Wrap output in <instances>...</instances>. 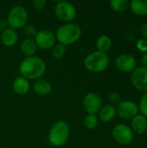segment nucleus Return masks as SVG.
I'll list each match as a JSON object with an SVG mask.
<instances>
[{"label": "nucleus", "mask_w": 147, "mask_h": 148, "mask_svg": "<svg viewBox=\"0 0 147 148\" xmlns=\"http://www.w3.org/2000/svg\"><path fill=\"white\" fill-rule=\"evenodd\" d=\"M47 66L45 62L38 56L25 57L19 65V73L21 76L29 81H36L41 79L45 74Z\"/></svg>", "instance_id": "1"}, {"label": "nucleus", "mask_w": 147, "mask_h": 148, "mask_svg": "<svg viewBox=\"0 0 147 148\" xmlns=\"http://www.w3.org/2000/svg\"><path fill=\"white\" fill-rule=\"evenodd\" d=\"M81 28L75 23H68L61 25L55 32L56 41L64 45L68 46L75 43L81 36Z\"/></svg>", "instance_id": "2"}, {"label": "nucleus", "mask_w": 147, "mask_h": 148, "mask_svg": "<svg viewBox=\"0 0 147 148\" xmlns=\"http://www.w3.org/2000/svg\"><path fill=\"white\" fill-rule=\"evenodd\" d=\"M69 135V125L64 121H57L51 126L49 132L48 140L51 146L55 147H62L68 142Z\"/></svg>", "instance_id": "3"}, {"label": "nucleus", "mask_w": 147, "mask_h": 148, "mask_svg": "<svg viewBox=\"0 0 147 148\" xmlns=\"http://www.w3.org/2000/svg\"><path fill=\"white\" fill-rule=\"evenodd\" d=\"M110 59L107 53L98 50L89 53L84 59L85 69L94 74L104 72L109 66Z\"/></svg>", "instance_id": "4"}, {"label": "nucleus", "mask_w": 147, "mask_h": 148, "mask_svg": "<svg viewBox=\"0 0 147 148\" xmlns=\"http://www.w3.org/2000/svg\"><path fill=\"white\" fill-rule=\"evenodd\" d=\"M28 18L27 10L22 5H15L10 10L6 20L9 28L16 30L27 25Z\"/></svg>", "instance_id": "5"}, {"label": "nucleus", "mask_w": 147, "mask_h": 148, "mask_svg": "<svg viewBox=\"0 0 147 148\" xmlns=\"http://www.w3.org/2000/svg\"><path fill=\"white\" fill-rule=\"evenodd\" d=\"M54 11L56 17L65 23H71L77 15L75 6L68 1H57Z\"/></svg>", "instance_id": "6"}, {"label": "nucleus", "mask_w": 147, "mask_h": 148, "mask_svg": "<svg viewBox=\"0 0 147 148\" xmlns=\"http://www.w3.org/2000/svg\"><path fill=\"white\" fill-rule=\"evenodd\" d=\"M112 137L119 145L127 146L133 141V132L129 126L120 123L113 127L112 130Z\"/></svg>", "instance_id": "7"}, {"label": "nucleus", "mask_w": 147, "mask_h": 148, "mask_svg": "<svg viewBox=\"0 0 147 148\" xmlns=\"http://www.w3.org/2000/svg\"><path fill=\"white\" fill-rule=\"evenodd\" d=\"M37 48L44 50L52 49L56 43V37L54 32L49 29L38 30L34 38Z\"/></svg>", "instance_id": "8"}, {"label": "nucleus", "mask_w": 147, "mask_h": 148, "mask_svg": "<svg viewBox=\"0 0 147 148\" xmlns=\"http://www.w3.org/2000/svg\"><path fill=\"white\" fill-rule=\"evenodd\" d=\"M82 105L88 114H96L102 107V100L99 94L90 92L84 96Z\"/></svg>", "instance_id": "9"}, {"label": "nucleus", "mask_w": 147, "mask_h": 148, "mask_svg": "<svg viewBox=\"0 0 147 148\" xmlns=\"http://www.w3.org/2000/svg\"><path fill=\"white\" fill-rule=\"evenodd\" d=\"M116 113L123 120H132L139 114V106L132 101H121L116 107Z\"/></svg>", "instance_id": "10"}, {"label": "nucleus", "mask_w": 147, "mask_h": 148, "mask_svg": "<svg viewBox=\"0 0 147 148\" xmlns=\"http://www.w3.org/2000/svg\"><path fill=\"white\" fill-rule=\"evenodd\" d=\"M131 82L137 90L147 93V68L136 67L132 72Z\"/></svg>", "instance_id": "11"}, {"label": "nucleus", "mask_w": 147, "mask_h": 148, "mask_svg": "<svg viewBox=\"0 0 147 148\" xmlns=\"http://www.w3.org/2000/svg\"><path fill=\"white\" fill-rule=\"evenodd\" d=\"M115 66L123 73H132L137 66L136 59L131 54H121L115 59Z\"/></svg>", "instance_id": "12"}, {"label": "nucleus", "mask_w": 147, "mask_h": 148, "mask_svg": "<svg viewBox=\"0 0 147 148\" xmlns=\"http://www.w3.org/2000/svg\"><path fill=\"white\" fill-rule=\"evenodd\" d=\"M30 88L29 81L23 76H18L14 79L12 82V89L14 93L18 95H25L29 93Z\"/></svg>", "instance_id": "13"}, {"label": "nucleus", "mask_w": 147, "mask_h": 148, "mask_svg": "<svg viewBox=\"0 0 147 148\" xmlns=\"http://www.w3.org/2000/svg\"><path fill=\"white\" fill-rule=\"evenodd\" d=\"M131 129L136 134H143L147 130V118L139 114L131 120Z\"/></svg>", "instance_id": "14"}, {"label": "nucleus", "mask_w": 147, "mask_h": 148, "mask_svg": "<svg viewBox=\"0 0 147 148\" xmlns=\"http://www.w3.org/2000/svg\"><path fill=\"white\" fill-rule=\"evenodd\" d=\"M32 88L34 93L40 96H47L52 91V86L50 82L42 78L35 81Z\"/></svg>", "instance_id": "15"}, {"label": "nucleus", "mask_w": 147, "mask_h": 148, "mask_svg": "<svg viewBox=\"0 0 147 148\" xmlns=\"http://www.w3.org/2000/svg\"><path fill=\"white\" fill-rule=\"evenodd\" d=\"M0 41L2 44L4 45L5 47H12L17 42L18 35L15 29L8 28L3 32H1Z\"/></svg>", "instance_id": "16"}, {"label": "nucleus", "mask_w": 147, "mask_h": 148, "mask_svg": "<svg viewBox=\"0 0 147 148\" xmlns=\"http://www.w3.org/2000/svg\"><path fill=\"white\" fill-rule=\"evenodd\" d=\"M99 119L102 121V122H110L112 121L115 116L117 115L116 113V108L113 105L111 104H107L101 107V108L100 109L99 113Z\"/></svg>", "instance_id": "17"}, {"label": "nucleus", "mask_w": 147, "mask_h": 148, "mask_svg": "<svg viewBox=\"0 0 147 148\" xmlns=\"http://www.w3.org/2000/svg\"><path fill=\"white\" fill-rule=\"evenodd\" d=\"M37 45L34 39L32 38H25L23 40L20 45V49L22 54L25 57L34 56L37 51Z\"/></svg>", "instance_id": "18"}, {"label": "nucleus", "mask_w": 147, "mask_h": 148, "mask_svg": "<svg viewBox=\"0 0 147 148\" xmlns=\"http://www.w3.org/2000/svg\"><path fill=\"white\" fill-rule=\"evenodd\" d=\"M129 8L136 16H147V0H133L129 2Z\"/></svg>", "instance_id": "19"}, {"label": "nucleus", "mask_w": 147, "mask_h": 148, "mask_svg": "<svg viewBox=\"0 0 147 148\" xmlns=\"http://www.w3.org/2000/svg\"><path fill=\"white\" fill-rule=\"evenodd\" d=\"M95 46L98 51L107 53L112 47V39L107 35H101L97 38Z\"/></svg>", "instance_id": "20"}, {"label": "nucleus", "mask_w": 147, "mask_h": 148, "mask_svg": "<svg viewBox=\"0 0 147 148\" xmlns=\"http://www.w3.org/2000/svg\"><path fill=\"white\" fill-rule=\"evenodd\" d=\"M110 8L116 12H124L129 8L128 0H111L109 2Z\"/></svg>", "instance_id": "21"}, {"label": "nucleus", "mask_w": 147, "mask_h": 148, "mask_svg": "<svg viewBox=\"0 0 147 148\" xmlns=\"http://www.w3.org/2000/svg\"><path fill=\"white\" fill-rule=\"evenodd\" d=\"M99 119L96 114H87L83 120L84 127L88 130H93L98 126Z\"/></svg>", "instance_id": "22"}, {"label": "nucleus", "mask_w": 147, "mask_h": 148, "mask_svg": "<svg viewBox=\"0 0 147 148\" xmlns=\"http://www.w3.org/2000/svg\"><path fill=\"white\" fill-rule=\"evenodd\" d=\"M51 49H52V56L56 60H60V59L63 58V56L66 54V50H67L66 46H64L59 42H56Z\"/></svg>", "instance_id": "23"}, {"label": "nucleus", "mask_w": 147, "mask_h": 148, "mask_svg": "<svg viewBox=\"0 0 147 148\" xmlns=\"http://www.w3.org/2000/svg\"><path fill=\"white\" fill-rule=\"evenodd\" d=\"M36 27L33 24H27L23 27V33L26 36V38H32L34 39L36 33H37Z\"/></svg>", "instance_id": "24"}, {"label": "nucleus", "mask_w": 147, "mask_h": 148, "mask_svg": "<svg viewBox=\"0 0 147 148\" xmlns=\"http://www.w3.org/2000/svg\"><path fill=\"white\" fill-rule=\"evenodd\" d=\"M139 110L140 112V114L147 118V93H145L139 100Z\"/></svg>", "instance_id": "25"}, {"label": "nucleus", "mask_w": 147, "mask_h": 148, "mask_svg": "<svg viewBox=\"0 0 147 148\" xmlns=\"http://www.w3.org/2000/svg\"><path fill=\"white\" fill-rule=\"evenodd\" d=\"M109 101L111 103V105H118L121 102V96L119 93L117 92H112L109 96H108Z\"/></svg>", "instance_id": "26"}, {"label": "nucleus", "mask_w": 147, "mask_h": 148, "mask_svg": "<svg viewBox=\"0 0 147 148\" xmlns=\"http://www.w3.org/2000/svg\"><path fill=\"white\" fill-rule=\"evenodd\" d=\"M136 47L143 54L147 52V40L144 39V38L138 39L136 42Z\"/></svg>", "instance_id": "27"}, {"label": "nucleus", "mask_w": 147, "mask_h": 148, "mask_svg": "<svg viewBox=\"0 0 147 148\" xmlns=\"http://www.w3.org/2000/svg\"><path fill=\"white\" fill-rule=\"evenodd\" d=\"M32 4L36 10H42L43 9H45V7L47 5V1L46 0H34L32 2Z\"/></svg>", "instance_id": "28"}, {"label": "nucleus", "mask_w": 147, "mask_h": 148, "mask_svg": "<svg viewBox=\"0 0 147 148\" xmlns=\"http://www.w3.org/2000/svg\"><path fill=\"white\" fill-rule=\"evenodd\" d=\"M140 35L142 36V38L147 40V23H143L140 27Z\"/></svg>", "instance_id": "29"}, {"label": "nucleus", "mask_w": 147, "mask_h": 148, "mask_svg": "<svg viewBox=\"0 0 147 148\" xmlns=\"http://www.w3.org/2000/svg\"><path fill=\"white\" fill-rule=\"evenodd\" d=\"M8 23L6 18H0V32H3L6 29H8Z\"/></svg>", "instance_id": "30"}, {"label": "nucleus", "mask_w": 147, "mask_h": 148, "mask_svg": "<svg viewBox=\"0 0 147 148\" xmlns=\"http://www.w3.org/2000/svg\"><path fill=\"white\" fill-rule=\"evenodd\" d=\"M140 62L142 64V67L147 68V52L144 53L140 58Z\"/></svg>", "instance_id": "31"}, {"label": "nucleus", "mask_w": 147, "mask_h": 148, "mask_svg": "<svg viewBox=\"0 0 147 148\" xmlns=\"http://www.w3.org/2000/svg\"><path fill=\"white\" fill-rule=\"evenodd\" d=\"M146 136H147V130H146Z\"/></svg>", "instance_id": "32"}]
</instances>
